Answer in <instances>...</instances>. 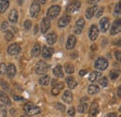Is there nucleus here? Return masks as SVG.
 I'll return each instance as SVG.
<instances>
[{
    "label": "nucleus",
    "mask_w": 121,
    "mask_h": 117,
    "mask_svg": "<svg viewBox=\"0 0 121 117\" xmlns=\"http://www.w3.org/2000/svg\"><path fill=\"white\" fill-rule=\"evenodd\" d=\"M60 12V6H57V5L51 6V7L48 10V11H47V16H48V19H54V18H56V17L59 15Z\"/></svg>",
    "instance_id": "obj_4"
},
{
    "label": "nucleus",
    "mask_w": 121,
    "mask_h": 117,
    "mask_svg": "<svg viewBox=\"0 0 121 117\" xmlns=\"http://www.w3.org/2000/svg\"><path fill=\"white\" fill-rule=\"evenodd\" d=\"M76 55H77V54H76V53H75L74 54H71V56H72L73 58H76Z\"/></svg>",
    "instance_id": "obj_55"
},
{
    "label": "nucleus",
    "mask_w": 121,
    "mask_h": 117,
    "mask_svg": "<svg viewBox=\"0 0 121 117\" xmlns=\"http://www.w3.org/2000/svg\"><path fill=\"white\" fill-rule=\"evenodd\" d=\"M87 70H85V69H82V70H80L79 71V76H85L86 74H87Z\"/></svg>",
    "instance_id": "obj_47"
},
{
    "label": "nucleus",
    "mask_w": 121,
    "mask_h": 117,
    "mask_svg": "<svg viewBox=\"0 0 121 117\" xmlns=\"http://www.w3.org/2000/svg\"><path fill=\"white\" fill-rule=\"evenodd\" d=\"M54 51L51 47H48V46H44L43 47V50H42V56L45 59H49L52 54H53Z\"/></svg>",
    "instance_id": "obj_15"
},
{
    "label": "nucleus",
    "mask_w": 121,
    "mask_h": 117,
    "mask_svg": "<svg viewBox=\"0 0 121 117\" xmlns=\"http://www.w3.org/2000/svg\"><path fill=\"white\" fill-rule=\"evenodd\" d=\"M115 14L119 15L120 14V3H117L115 7Z\"/></svg>",
    "instance_id": "obj_41"
},
{
    "label": "nucleus",
    "mask_w": 121,
    "mask_h": 117,
    "mask_svg": "<svg viewBox=\"0 0 121 117\" xmlns=\"http://www.w3.org/2000/svg\"><path fill=\"white\" fill-rule=\"evenodd\" d=\"M71 21V17L69 15H63L58 22V26L60 28H62V27H65Z\"/></svg>",
    "instance_id": "obj_14"
},
{
    "label": "nucleus",
    "mask_w": 121,
    "mask_h": 117,
    "mask_svg": "<svg viewBox=\"0 0 121 117\" xmlns=\"http://www.w3.org/2000/svg\"><path fill=\"white\" fill-rule=\"evenodd\" d=\"M118 71H117V70H112L111 72H110V78H111V80H113V81H115V80H117V78L118 77Z\"/></svg>",
    "instance_id": "obj_35"
},
{
    "label": "nucleus",
    "mask_w": 121,
    "mask_h": 117,
    "mask_svg": "<svg viewBox=\"0 0 121 117\" xmlns=\"http://www.w3.org/2000/svg\"><path fill=\"white\" fill-rule=\"evenodd\" d=\"M9 28V24L7 22H3L2 23V25H1V30L2 31H5Z\"/></svg>",
    "instance_id": "obj_42"
},
{
    "label": "nucleus",
    "mask_w": 121,
    "mask_h": 117,
    "mask_svg": "<svg viewBox=\"0 0 121 117\" xmlns=\"http://www.w3.org/2000/svg\"><path fill=\"white\" fill-rule=\"evenodd\" d=\"M1 84H2V86H3V88H6V90H8V89H9V85L7 84V83L1 82Z\"/></svg>",
    "instance_id": "obj_49"
},
{
    "label": "nucleus",
    "mask_w": 121,
    "mask_h": 117,
    "mask_svg": "<svg viewBox=\"0 0 121 117\" xmlns=\"http://www.w3.org/2000/svg\"><path fill=\"white\" fill-rule=\"evenodd\" d=\"M89 100V98H87V97H85V98H83L82 99H81V102H87Z\"/></svg>",
    "instance_id": "obj_52"
},
{
    "label": "nucleus",
    "mask_w": 121,
    "mask_h": 117,
    "mask_svg": "<svg viewBox=\"0 0 121 117\" xmlns=\"http://www.w3.org/2000/svg\"><path fill=\"white\" fill-rule=\"evenodd\" d=\"M13 38H14V34H13L12 31H7L5 33V39H6L7 41H10Z\"/></svg>",
    "instance_id": "obj_33"
},
{
    "label": "nucleus",
    "mask_w": 121,
    "mask_h": 117,
    "mask_svg": "<svg viewBox=\"0 0 121 117\" xmlns=\"http://www.w3.org/2000/svg\"><path fill=\"white\" fill-rule=\"evenodd\" d=\"M65 81H66V83H67L68 87L70 89H74L77 85V82H76V79L74 77H67Z\"/></svg>",
    "instance_id": "obj_23"
},
{
    "label": "nucleus",
    "mask_w": 121,
    "mask_h": 117,
    "mask_svg": "<svg viewBox=\"0 0 121 117\" xmlns=\"http://www.w3.org/2000/svg\"><path fill=\"white\" fill-rule=\"evenodd\" d=\"M81 31H82L81 29H79V28H76V34H80V33H81Z\"/></svg>",
    "instance_id": "obj_53"
},
{
    "label": "nucleus",
    "mask_w": 121,
    "mask_h": 117,
    "mask_svg": "<svg viewBox=\"0 0 121 117\" xmlns=\"http://www.w3.org/2000/svg\"><path fill=\"white\" fill-rule=\"evenodd\" d=\"M21 52V46L18 43H12L8 48V54L9 55H17Z\"/></svg>",
    "instance_id": "obj_7"
},
{
    "label": "nucleus",
    "mask_w": 121,
    "mask_h": 117,
    "mask_svg": "<svg viewBox=\"0 0 121 117\" xmlns=\"http://www.w3.org/2000/svg\"><path fill=\"white\" fill-rule=\"evenodd\" d=\"M7 74H8V77L12 79L16 74V67L13 64H9L8 67H7Z\"/></svg>",
    "instance_id": "obj_17"
},
{
    "label": "nucleus",
    "mask_w": 121,
    "mask_h": 117,
    "mask_svg": "<svg viewBox=\"0 0 121 117\" xmlns=\"http://www.w3.org/2000/svg\"><path fill=\"white\" fill-rule=\"evenodd\" d=\"M76 28H79V29H83V27L85 26V20L83 18H79L76 23Z\"/></svg>",
    "instance_id": "obj_31"
},
{
    "label": "nucleus",
    "mask_w": 121,
    "mask_h": 117,
    "mask_svg": "<svg viewBox=\"0 0 121 117\" xmlns=\"http://www.w3.org/2000/svg\"><path fill=\"white\" fill-rule=\"evenodd\" d=\"M107 84H108V80H107V78H106V77H102L101 80H100V85H101L102 87H106Z\"/></svg>",
    "instance_id": "obj_34"
},
{
    "label": "nucleus",
    "mask_w": 121,
    "mask_h": 117,
    "mask_svg": "<svg viewBox=\"0 0 121 117\" xmlns=\"http://www.w3.org/2000/svg\"><path fill=\"white\" fill-rule=\"evenodd\" d=\"M23 111H24V112H25L27 115H29V116L36 115V114H38V113L41 112L40 108L37 107V106H35L34 103H32V102L25 103L24 106H23Z\"/></svg>",
    "instance_id": "obj_1"
},
{
    "label": "nucleus",
    "mask_w": 121,
    "mask_h": 117,
    "mask_svg": "<svg viewBox=\"0 0 121 117\" xmlns=\"http://www.w3.org/2000/svg\"><path fill=\"white\" fill-rule=\"evenodd\" d=\"M99 91H100V87L96 84H91L88 88V93L90 95H95V94L99 93Z\"/></svg>",
    "instance_id": "obj_27"
},
{
    "label": "nucleus",
    "mask_w": 121,
    "mask_h": 117,
    "mask_svg": "<svg viewBox=\"0 0 121 117\" xmlns=\"http://www.w3.org/2000/svg\"><path fill=\"white\" fill-rule=\"evenodd\" d=\"M104 117H117V113H116V112H110V113L106 114Z\"/></svg>",
    "instance_id": "obj_45"
},
{
    "label": "nucleus",
    "mask_w": 121,
    "mask_h": 117,
    "mask_svg": "<svg viewBox=\"0 0 121 117\" xmlns=\"http://www.w3.org/2000/svg\"><path fill=\"white\" fill-rule=\"evenodd\" d=\"M47 39V42L49 44V45H53V44H55L56 40H57V35L54 32L49 33L47 36V39Z\"/></svg>",
    "instance_id": "obj_22"
},
{
    "label": "nucleus",
    "mask_w": 121,
    "mask_h": 117,
    "mask_svg": "<svg viewBox=\"0 0 121 117\" xmlns=\"http://www.w3.org/2000/svg\"><path fill=\"white\" fill-rule=\"evenodd\" d=\"M40 53H41V46H40V44L39 43L35 44L34 47H33V49H32V52H31L32 56L33 57H37L40 54Z\"/></svg>",
    "instance_id": "obj_20"
},
{
    "label": "nucleus",
    "mask_w": 121,
    "mask_h": 117,
    "mask_svg": "<svg viewBox=\"0 0 121 117\" xmlns=\"http://www.w3.org/2000/svg\"><path fill=\"white\" fill-rule=\"evenodd\" d=\"M64 70H65V72L67 74H73L75 72V67H74L72 64L67 63V64H65V66H64Z\"/></svg>",
    "instance_id": "obj_29"
},
{
    "label": "nucleus",
    "mask_w": 121,
    "mask_h": 117,
    "mask_svg": "<svg viewBox=\"0 0 121 117\" xmlns=\"http://www.w3.org/2000/svg\"><path fill=\"white\" fill-rule=\"evenodd\" d=\"M98 113H99V104L98 102L94 101L91 103V106L89 111V115L90 117H96Z\"/></svg>",
    "instance_id": "obj_12"
},
{
    "label": "nucleus",
    "mask_w": 121,
    "mask_h": 117,
    "mask_svg": "<svg viewBox=\"0 0 121 117\" xmlns=\"http://www.w3.org/2000/svg\"><path fill=\"white\" fill-rule=\"evenodd\" d=\"M40 29H41V32L43 33V34H46L48 29L50 28V26H51V23H50V20L48 19V18H44V19H42V22H41V24H40Z\"/></svg>",
    "instance_id": "obj_8"
},
{
    "label": "nucleus",
    "mask_w": 121,
    "mask_h": 117,
    "mask_svg": "<svg viewBox=\"0 0 121 117\" xmlns=\"http://www.w3.org/2000/svg\"><path fill=\"white\" fill-rule=\"evenodd\" d=\"M0 73L3 74V75L7 73V65L5 63H1L0 64Z\"/></svg>",
    "instance_id": "obj_37"
},
{
    "label": "nucleus",
    "mask_w": 121,
    "mask_h": 117,
    "mask_svg": "<svg viewBox=\"0 0 121 117\" xmlns=\"http://www.w3.org/2000/svg\"><path fill=\"white\" fill-rule=\"evenodd\" d=\"M81 7V3L79 0H72L66 8V12L68 13H76V11H78V10Z\"/></svg>",
    "instance_id": "obj_2"
},
{
    "label": "nucleus",
    "mask_w": 121,
    "mask_h": 117,
    "mask_svg": "<svg viewBox=\"0 0 121 117\" xmlns=\"http://www.w3.org/2000/svg\"><path fill=\"white\" fill-rule=\"evenodd\" d=\"M8 110L5 105H0V117H7Z\"/></svg>",
    "instance_id": "obj_32"
},
{
    "label": "nucleus",
    "mask_w": 121,
    "mask_h": 117,
    "mask_svg": "<svg viewBox=\"0 0 121 117\" xmlns=\"http://www.w3.org/2000/svg\"><path fill=\"white\" fill-rule=\"evenodd\" d=\"M62 100L64 102L68 103V104L72 103V101H73V94L70 91H68V90L64 91V93L62 95Z\"/></svg>",
    "instance_id": "obj_18"
},
{
    "label": "nucleus",
    "mask_w": 121,
    "mask_h": 117,
    "mask_svg": "<svg viewBox=\"0 0 121 117\" xmlns=\"http://www.w3.org/2000/svg\"><path fill=\"white\" fill-rule=\"evenodd\" d=\"M110 27V21L107 17H104L102 18V20L100 21V29L102 32H106Z\"/></svg>",
    "instance_id": "obj_11"
},
{
    "label": "nucleus",
    "mask_w": 121,
    "mask_h": 117,
    "mask_svg": "<svg viewBox=\"0 0 121 117\" xmlns=\"http://www.w3.org/2000/svg\"><path fill=\"white\" fill-rule=\"evenodd\" d=\"M52 1H57V0H52Z\"/></svg>",
    "instance_id": "obj_58"
},
{
    "label": "nucleus",
    "mask_w": 121,
    "mask_h": 117,
    "mask_svg": "<svg viewBox=\"0 0 121 117\" xmlns=\"http://www.w3.org/2000/svg\"><path fill=\"white\" fill-rule=\"evenodd\" d=\"M55 86L58 88V89L61 90V89L63 88V86H64V84H63V83H59V82H58V83H57V84H56Z\"/></svg>",
    "instance_id": "obj_43"
},
{
    "label": "nucleus",
    "mask_w": 121,
    "mask_h": 117,
    "mask_svg": "<svg viewBox=\"0 0 121 117\" xmlns=\"http://www.w3.org/2000/svg\"><path fill=\"white\" fill-rule=\"evenodd\" d=\"M14 99H15V100H22L23 98H21V97H17V96H14Z\"/></svg>",
    "instance_id": "obj_51"
},
{
    "label": "nucleus",
    "mask_w": 121,
    "mask_h": 117,
    "mask_svg": "<svg viewBox=\"0 0 121 117\" xmlns=\"http://www.w3.org/2000/svg\"><path fill=\"white\" fill-rule=\"evenodd\" d=\"M117 96H118L119 98L121 97V87L120 86L117 88Z\"/></svg>",
    "instance_id": "obj_50"
},
{
    "label": "nucleus",
    "mask_w": 121,
    "mask_h": 117,
    "mask_svg": "<svg viewBox=\"0 0 121 117\" xmlns=\"http://www.w3.org/2000/svg\"><path fill=\"white\" fill-rule=\"evenodd\" d=\"M53 73L55 76H57L58 78H62L63 77V71H62V68H61V66L60 65H58V66H56L54 68H53Z\"/></svg>",
    "instance_id": "obj_26"
},
{
    "label": "nucleus",
    "mask_w": 121,
    "mask_h": 117,
    "mask_svg": "<svg viewBox=\"0 0 121 117\" xmlns=\"http://www.w3.org/2000/svg\"><path fill=\"white\" fill-rule=\"evenodd\" d=\"M87 110H88V103L87 102H81L78 105V107H77V111H78V112H80V113L86 112Z\"/></svg>",
    "instance_id": "obj_28"
},
{
    "label": "nucleus",
    "mask_w": 121,
    "mask_h": 117,
    "mask_svg": "<svg viewBox=\"0 0 121 117\" xmlns=\"http://www.w3.org/2000/svg\"><path fill=\"white\" fill-rule=\"evenodd\" d=\"M60 91V89H58L56 86H53L52 89H51V94H52L53 96H57V95H59Z\"/></svg>",
    "instance_id": "obj_39"
},
{
    "label": "nucleus",
    "mask_w": 121,
    "mask_h": 117,
    "mask_svg": "<svg viewBox=\"0 0 121 117\" xmlns=\"http://www.w3.org/2000/svg\"><path fill=\"white\" fill-rule=\"evenodd\" d=\"M39 1V3H41V4H45L46 3V0H38Z\"/></svg>",
    "instance_id": "obj_56"
},
{
    "label": "nucleus",
    "mask_w": 121,
    "mask_h": 117,
    "mask_svg": "<svg viewBox=\"0 0 121 117\" xmlns=\"http://www.w3.org/2000/svg\"><path fill=\"white\" fill-rule=\"evenodd\" d=\"M121 31V20L117 19V21L114 22L112 27H111V35H117Z\"/></svg>",
    "instance_id": "obj_10"
},
{
    "label": "nucleus",
    "mask_w": 121,
    "mask_h": 117,
    "mask_svg": "<svg viewBox=\"0 0 121 117\" xmlns=\"http://www.w3.org/2000/svg\"><path fill=\"white\" fill-rule=\"evenodd\" d=\"M23 26H24V29L25 30H29L32 27V22L31 20H26L23 24Z\"/></svg>",
    "instance_id": "obj_38"
},
{
    "label": "nucleus",
    "mask_w": 121,
    "mask_h": 117,
    "mask_svg": "<svg viewBox=\"0 0 121 117\" xmlns=\"http://www.w3.org/2000/svg\"><path fill=\"white\" fill-rule=\"evenodd\" d=\"M54 107H55L57 110L60 111V112H64V111H65V106H64L63 104H61V103H55V104H54Z\"/></svg>",
    "instance_id": "obj_36"
},
{
    "label": "nucleus",
    "mask_w": 121,
    "mask_h": 117,
    "mask_svg": "<svg viewBox=\"0 0 121 117\" xmlns=\"http://www.w3.org/2000/svg\"><path fill=\"white\" fill-rule=\"evenodd\" d=\"M98 35H99V29L97 27V25L95 24H92L90 28V31H89V36H90V39L92 41H95L98 38Z\"/></svg>",
    "instance_id": "obj_9"
},
{
    "label": "nucleus",
    "mask_w": 121,
    "mask_h": 117,
    "mask_svg": "<svg viewBox=\"0 0 121 117\" xmlns=\"http://www.w3.org/2000/svg\"><path fill=\"white\" fill-rule=\"evenodd\" d=\"M116 58L117 59V61H120V52L119 51H117L116 53Z\"/></svg>",
    "instance_id": "obj_48"
},
{
    "label": "nucleus",
    "mask_w": 121,
    "mask_h": 117,
    "mask_svg": "<svg viewBox=\"0 0 121 117\" xmlns=\"http://www.w3.org/2000/svg\"><path fill=\"white\" fill-rule=\"evenodd\" d=\"M0 99H1L2 102L4 103L5 105H7V106H10L11 105V100L9 99L8 95L5 92H3V91H0Z\"/></svg>",
    "instance_id": "obj_19"
},
{
    "label": "nucleus",
    "mask_w": 121,
    "mask_h": 117,
    "mask_svg": "<svg viewBox=\"0 0 121 117\" xmlns=\"http://www.w3.org/2000/svg\"><path fill=\"white\" fill-rule=\"evenodd\" d=\"M38 83H39L40 85L47 86V85H48L49 83H50V77H49L48 75H44V76H42V77L38 80Z\"/></svg>",
    "instance_id": "obj_24"
},
{
    "label": "nucleus",
    "mask_w": 121,
    "mask_h": 117,
    "mask_svg": "<svg viewBox=\"0 0 121 117\" xmlns=\"http://www.w3.org/2000/svg\"><path fill=\"white\" fill-rule=\"evenodd\" d=\"M40 9H41L40 4H39L37 1H34V2L32 3L31 7H30L31 16H32V17H34V18L37 17L38 14H39V12H40Z\"/></svg>",
    "instance_id": "obj_6"
},
{
    "label": "nucleus",
    "mask_w": 121,
    "mask_h": 117,
    "mask_svg": "<svg viewBox=\"0 0 121 117\" xmlns=\"http://www.w3.org/2000/svg\"><path fill=\"white\" fill-rule=\"evenodd\" d=\"M75 114H76V110H75V108H74V107L70 108V109L68 110V115L71 117H74Z\"/></svg>",
    "instance_id": "obj_40"
},
{
    "label": "nucleus",
    "mask_w": 121,
    "mask_h": 117,
    "mask_svg": "<svg viewBox=\"0 0 121 117\" xmlns=\"http://www.w3.org/2000/svg\"><path fill=\"white\" fill-rule=\"evenodd\" d=\"M9 7V0H0V13H4Z\"/></svg>",
    "instance_id": "obj_25"
},
{
    "label": "nucleus",
    "mask_w": 121,
    "mask_h": 117,
    "mask_svg": "<svg viewBox=\"0 0 121 117\" xmlns=\"http://www.w3.org/2000/svg\"><path fill=\"white\" fill-rule=\"evenodd\" d=\"M97 10H98V7H97L96 5H94V6H92L91 8L87 9V10H86V12H85L86 18H87V19H91V18L94 16L95 12L97 11Z\"/></svg>",
    "instance_id": "obj_16"
},
{
    "label": "nucleus",
    "mask_w": 121,
    "mask_h": 117,
    "mask_svg": "<svg viewBox=\"0 0 121 117\" xmlns=\"http://www.w3.org/2000/svg\"><path fill=\"white\" fill-rule=\"evenodd\" d=\"M101 76H102V74L100 73V72H98V71H93V72H91V75H90V81H91V82H95V81H97L98 78L101 77Z\"/></svg>",
    "instance_id": "obj_30"
},
{
    "label": "nucleus",
    "mask_w": 121,
    "mask_h": 117,
    "mask_svg": "<svg viewBox=\"0 0 121 117\" xmlns=\"http://www.w3.org/2000/svg\"><path fill=\"white\" fill-rule=\"evenodd\" d=\"M21 117H28V116H26V115H22Z\"/></svg>",
    "instance_id": "obj_57"
},
{
    "label": "nucleus",
    "mask_w": 121,
    "mask_h": 117,
    "mask_svg": "<svg viewBox=\"0 0 121 117\" xmlns=\"http://www.w3.org/2000/svg\"><path fill=\"white\" fill-rule=\"evenodd\" d=\"M95 68L98 70H105L108 68V61L104 57H99L95 62Z\"/></svg>",
    "instance_id": "obj_5"
},
{
    "label": "nucleus",
    "mask_w": 121,
    "mask_h": 117,
    "mask_svg": "<svg viewBox=\"0 0 121 117\" xmlns=\"http://www.w3.org/2000/svg\"><path fill=\"white\" fill-rule=\"evenodd\" d=\"M101 0H88V3L90 4V5H95L96 3H98V2H100Z\"/></svg>",
    "instance_id": "obj_44"
},
{
    "label": "nucleus",
    "mask_w": 121,
    "mask_h": 117,
    "mask_svg": "<svg viewBox=\"0 0 121 117\" xmlns=\"http://www.w3.org/2000/svg\"><path fill=\"white\" fill-rule=\"evenodd\" d=\"M18 18H19V14H18V11L16 10H12L9 15V20L12 23V24H16L18 22Z\"/></svg>",
    "instance_id": "obj_21"
},
{
    "label": "nucleus",
    "mask_w": 121,
    "mask_h": 117,
    "mask_svg": "<svg viewBox=\"0 0 121 117\" xmlns=\"http://www.w3.org/2000/svg\"><path fill=\"white\" fill-rule=\"evenodd\" d=\"M49 68V66L46 63L45 61H38L36 66H35V72L37 74H45L46 72H48Z\"/></svg>",
    "instance_id": "obj_3"
},
{
    "label": "nucleus",
    "mask_w": 121,
    "mask_h": 117,
    "mask_svg": "<svg viewBox=\"0 0 121 117\" xmlns=\"http://www.w3.org/2000/svg\"><path fill=\"white\" fill-rule=\"evenodd\" d=\"M76 44V38L75 35H70L67 39L66 42V49L67 50H73Z\"/></svg>",
    "instance_id": "obj_13"
},
{
    "label": "nucleus",
    "mask_w": 121,
    "mask_h": 117,
    "mask_svg": "<svg viewBox=\"0 0 121 117\" xmlns=\"http://www.w3.org/2000/svg\"><path fill=\"white\" fill-rule=\"evenodd\" d=\"M96 12H98V13L96 14V16H97V17H100L101 15L103 14V12H104V9L102 8V9H100V10H99L98 11H96Z\"/></svg>",
    "instance_id": "obj_46"
},
{
    "label": "nucleus",
    "mask_w": 121,
    "mask_h": 117,
    "mask_svg": "<svg viewBox=\"0 0 121 117\" xmlns=\"http://www.w3.org/2000/svg\"><path fill=\"white\" fill-rule=\"evenodd\" d=\"M57 83H58V81H57V80H53V81H52V84H53V86H55Z\"/></svg>",
    "instance_id": "obj_54"
}]
</instances>
